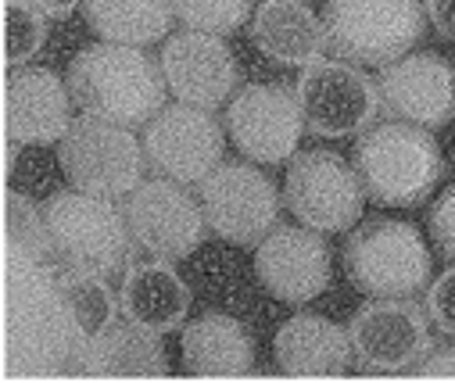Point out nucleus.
Returning <instances> with one entry per match:
<instances>
[{
	"label": "nucleus",
	"instance_id": "b1692460",
	"mask_svg": "<svg viewBox=\"0 0 455 383\" xmlns=\"http://www.w3.org/2000/svg\"><path fill=\"white\" fill-rule=\"evenodd\" d=\"M58 291L72 312V323L79 326L83 337H93L116 319V294L104 283L100 273H72L65 269L58 276Z\"/></svg>",
	"mask_w": 455,
	"mask_h": 383
},
{
	"label": "nucleus",
	"instance_id": "2eb2a0df",
	"mask_svg": "<svg viewBox=\"0 0 455 383\" xmlns=\"http://www.w3.org/2000/svg\"><path fill=\"white\" fill-rule=\"evenodd\" d=\"M377 86L384 111L398 122L437 130V125L455 118V68L434 51L391 61L380 72Z\"/></svg>",
	"mask_w": 455,
	"mask_h": 383
},
{
	"label": "nucleus",
	"instance_id": "4468645a",
	"mask_svg": "<svg viewBox=\"0 0 455 383\" xmlns=\"http://www.w3.org/2000/svg\"><path fill=\"white\" fill-rule=\"evenodd\" d=\"M255 273L262 287L287 301L305 305L319 298L333 273V254L319 229L308 226H273L255 251Z\"/></svg>",
	"mask_w": 455,
	"mask_h": 383
},
{
	"label": "nucleus",
	"instance_id": "a878e982",
	"mask_svg": "<svg viewBox=\"0 0 455 383\" xmlns=\"http://www.w3.org/2000/svg\"><path fill=\"white\" fill-rule=\"evenodd\" d=\"M172 15L197 33H234L248 19V0H169Z\"/></svg>",
	"mask_w": 455,
	"mask_h": 383
},
{
	"label": "nucleus",
	"instance_id": "0eeeda50",
	"mask_svg": "<svg viewBox=\"0 0 455 383\" xmlns=\"http://www.w3.org/2000/svg\"><path fill=\"white\" fill-rule=\"evenodd\" d=\"M283 204L294 219L319 233H345L363 219L366 187L359 172L333 151L294 155L283 180Z\"/></svg>",
	"mask_w": 455,
	"mask_h": 383
},
{
	"label": "nucleus",
	"instance_id": "f3484780",
	"mask_svg": "<svg viewBox=\"0 0 455 383\" xmlns=\"http://www.w3.org/2000/svg\"><path fill=\"white\" fill-rule=\"evenodd\" d=\"M72 125V90L51 68H19L8 83V137L54 144Z\"/></svg>",
	"mask_w": 455,
	"mask_h": 383
},
{
	"label": "nucleus",
	"instance_id": "dca6fc26",
	"mask_svg": "<svg viewBox=\"0 0 455 383\" xmlns=\"http://www.w3.org/2000/svg\"><path fill=\"white\" fill-rule=\"evenodd\" d=\"M162 76L169 93H176L183 104L194 108H219L222 100H230V93L237 90V58L234 51L222 44V36L215 33H176L165 40L162 47Z\"/></svg>",
	"mask_w": 455,
	"mask_h": 383
},
{
	"label": "nucleus",
	"instance_id": "4be33fe9",
	"mask_svg": "<svg viewBox=\"0 0 455 383\" xmlns=\"http://www.w3.org/2000/svg\"><path fill=\"white\" fill-rule=\"evenodd\" d=\"M119 308L126 319H133L155 333H172L183 326V319L190 312V291L180 280V273L169 266V259L137 262L126 269V280L119 291Z\"/></svg>",
	"mask_w": 455,
	"mask_h": 383
},
{
	"label": "nucleus",
	"instance_id": "423d86ee",
	"mask_svg": "<svg viewBox=\"0 0 455 383\" xmlns=\"http://www.w3.org/2000/svg\"><path fill=\"white\" fill-rule=\"evenodd\" d=\"M61 172L65 180L97 197H123L144 183V144L130 133V125L108 118H79L61 137Z\"/></svg>",
	"mask_w": 455,
	"mask_h": 383
},
{
	"label": "nucleus",
	"instance_id": "9b49d317",
	"mask_svg": "<svg viewBox=\"0 0 455 383\" xmlns=\"http://www.w3.org/2000/svg\"><path fill=\"white\" fill-rule=\"evenodd\" d=\"M208 226L230 243H259L280 219V194L269 176L244 162H222L201 183Z\"/></svg>",
	"mask_w": 455,
	"mask_h": 383
},
{
	"label": "nucleus",
	"instance_id": "a211bd4d",
	"mask_svg": "<svg viewBox=\"0 0 455 383\" xmlns=\"http://www.w3.org/2000/svg\"><path fill=\"white\" fill-rule=\"evenodd\" d=\"M79 372L90 379H158L169 372V358L158 333L140 323H108L79 347Z\"/></svg>",
	"mask_w": 455,
	"mask_h": 383
},
{
	"label": "nucleus",
	"instance_id": "39448f33",
	"mask_svg": "<svg viewBox=\"0 0 455 383\" xmlns=\"http://www.w3.org/2000/svg\"><path fill=\"white\" fill-rule=\"evenodd\" d=\"M345 269L370 298H412L430 280V251L412 222L377 215L348 236Z\"/></svg>",
	"mask_w": 455,
	"mask_h": 383
},
{
	"label": "nucleus",
	"instance_id": "c85d7f7f",
	"mask_svg": "<svg viewBox=\"0 0 455 383\" xmlns=\"http://www.w3.org/2000/svg\"><path fill=\"white\" fill-rule=\"evenodd\" d=\"M430 236L437 240V247L455 262V183L430 208Z\"/></svg>",
	"mask_w": 455,
	"mask_h": 383
},
{
	"label": "nucleus",
	"instance_id": "7ed1b4c3",
	"mask_svg": "<svg viewBox=\"0 0 455 383\" xmlns=\"http://www.w3.org/2000/svg\"><path fill=\"white\" fill-rule=\"evenodd\" d=\"M44 219L51 254L61 262V269L100 276L123 269L133 229L126 222V211L111 204V197L61 190L44 204Z\"/></svg>",
	"mask_w": 455,
	"mask_h": 383
},
{
	"label": "nucleus",
	"instance_id": "9d476101",
	"mask_svg": "<svg viewBox=\"0 0 455 383\" xmlns=\"http://www.w3.org/2000/svg\"><path fill=\"white\" fill-rule=\"evenodd\" d=\"M226 130L251 162L276 165L291 158L305 130L298 90L287 83H255L241 90L226 111Z\"/></svg>",
	"mask_w": 455,
	"mask_h": 383
},
{
	"label": "nucleus",
	"instance_id": "6e6552de",
	"mask_svg": "<svg viewBox=\"0 0 455 383\" xmlns=\"http://www.w3.org/2000/svg\"><path fill=\"white\" fill-rule=\"evenodd\" d=\"M305 125L315 137H355L377 118L380 86L348 61H312L294 83Z\"/></svg>",
	"mask_w": 455,
	"mask_h": 383
},
{
	"label": "nucleus",
	"instance_id": "6ab92c4d",
	"mask_svg": "<svg viewBox=\"0 0 455 383\" xmlns=\"http://www.w3.org/2000/svg\"><path fill=\"white\" fill-rule=\"evenodd\" d=\"M276 365L294 379H330L352 362V337L326 315H291L273 337Z\"/></svg>",
	"mask_w": 455,
	"mask_h": 383
},
{
	"label": "nucleus",
	"instance_id": "2f4dec72",
	"mask_svg": "<svg viewBox=\"0 0 455 383\" xmlns=\"http://www.w3.org/2000/svg\"><path fill=\"white\" fill-rule=\"evenodd\" d=\"M33 8H40L47 19H68L79 4H86V0H29Z\"/></svg>",
	"mask_w": 455,
	"mask_h": 383
},
{
	"label": "nucleus",
	"instance_id": "c756f323",
	"mask_svg": "<svg viewBox=\"0 0 455 383\" xmlns=\"http://www.w3.org/2000/svg\"><path fill=\"white\" fill-rule=\"evenodd\" d=\"M412 376L419 379H455V347H434L412 365Z\"/></svg>",
	"mask_w": 455,
	"mask_h": 383
},
{
	"label": "nucleus",
	"instance_id": "f257e3e1",
	"mask_svg": "<svg viewBox=\"0 0 455 383\" xmlns=\"http://www.w3.org/2000/svg\"><path fill=\"white\" fill-rule=\"evenodd\" d=\"M72 100L93 115L119 125L151 122L165 108V76L140 47L93 44L83 47L68 65Z\"/></svg>",
	"mask_w": 455,
	"mask_h": 383
},
{
	"label": "nucleus",
	"instance_id": "20e7f679",
	"mask_svg": "<svg viewBox=\"0 0 455 383\" xmlns=\"http://www.w3.org/2000/svg\"><path fill=\"white\" fill-rule=\"evenodd\" d=\"M323 26L340 61L387 68L419 40L423 8L419 0H330Z\"/></svg>",
	"mask_w": 455,
	"mask_h": 383
},
{
	"label": "nucleus",
	"instance_id": "f03ea898",
	"mask_svg": "<svg viewBox=\"0 0 455 383\" xmlns=\"http://www.w3.org/2000/svg\"><path fill=\"white\" fill-rule=\"evenodd\" d=\"M355 172L373 201L412 208L444 176V158L430 130L412 122H387L359 137Z\"/></svg>",
	"mask_w": 455,
	"mask_h": 383
},
{
	"label": "nucleus",
	"instance_id": "5701e85b",
	"mask_svg": "<svg viewBox=\"0 0 455 383\" xmlns=\"http://www.w3.org/2000/svg\"><path fill=\"white\" fill-rule=\"evenodd\" d=\"M90 29L104 44H126V47H148L169 33V22L176 19L169 0H86L83 4Z\"/></svg>",
	"mask_w": 455,
	"mask_h": 383
},
{
	"label": "nucleus",
	"instance_id": "7c9ffc66",
	"mask_svg": "<svg viewBox=\"0 0 455 383\" xmlns=\"http://www.w3.org/2000/svg\"><path fill=\"white\" fill-rule=\"evenodd\" d=\"M423 12L437 29V36L455 44V0H423Z\"/></svg>",
	"mask_w": 455,
	"mask_h": 383
},
{
	"label": "nucleus",
	"instance_id": "393cba45",
	"mask_svg": "<svg viewBox=\"0 0 455 383\" xmlns=\"http://www.w3.org/2000/svg\"><path fill=\"white\" fill-rule=\"evenodd\" d=\"M47 40V15L33 8L29 0H8L4 4V47L8 61L22 65L29 61Z\"/></svg>",
	"mask_w": 455,
	"mask_h": 383
},
{
	"label": "nucleus",
	"instance_id": "aec40b11",
	"mask_svg": "<svg viewBox=\"0 0 455 383\" xmlns=\"http://www.w3.org/2000/svg\"><path fill=\"white\" fill-rule=\"evenodd\" d=\"M251 333L226 312H204L183 330V369L201 379H237L251 372Z\"/></svg>",
	"mask_w": 455,
	"mask_h": 383
},
{
	"label": "nucleus",
	"instance_id": "cd10ccee",
	"mask_svg": "<svg viewBox=\"0 0 455 383\" xmlns=\"http://www.w3.org/2000/svg\"><path fill=\"white\" fill-rule=\"evenodd\" d=\"M427 315L437 323V330L455 337V269L441 273L430 283V291H427Z\"/></svg>",
	"mask_w": 455,
	"mask_h": 383
},
{
	"label": "nucleus",
	"instance_id": "bb28decb",
	"mask_svg": "<svg viewBox=\"0 0 455 383\" xmlns=\"http://www.w3.org/2000/svg\"><path fill=\"white\" fill-rule=\"evenodd\" d=\"M8 226L15 233V240H22V247L33 254V259H47V251H51L47 219H44V211L33 208L29 197H19V194L8 197Z\"/></svg>",
	"mask_w": 455,
	"mask_h": 383
},
{
	"label": "nucleus",
	"instance_id": "1a4fd4ad",
	"mask_svg": "<svg viewBox=\"0 0 455 383\" xmlns=\"http://www.w3.org/2000/svg\"><path fill=\"white\" fill-rule=\"evenodd\" d=\"M144 151L158 176L176 183H204L222 165V125L208 115V108L180 100L148 122Z\"/></svg>",
	"mask_w": 455,
	"mask_h": 383
},
{
	"label": "nucleus",
	"instance_id": "412c9836",
	"mask_svg": "<svg viewBox=\"0 0 455 383\" xmlns=\"http://www.w3.org/2000/svg\"><path fill=\"white\" fill-rule=\"evenodd\" d=\"M255 47L280 65H312L326 47V26L305 0H262L251 19Z\"/></svg>",
	"mask_w": 455,
	"mask_h": 383
},
{
	"label": "nucleus",
	"instance_id": "ddd939ff",
	"mask_svg": "<svg viewBox=\"0 0 455 383\" xmlns=\"http://www.w3.org/2000/svg\"><path fill=\"white\" fill-rule=\"evenodd\" d=\"M352 355L370 372L412 369L430 351L427 315L409 298H377L363 305L348 326Z\"/></svg>",
	"mask_w": 455,
	"mask_h": 383
},
{
	"label": "nucleus",
	"instance_id": "f8f14e48",
	"mask_svg": "<svg viewBox=\"0 0 455 383\" xmlns=\"http://www.w3.org/2000/svg\"><path fill=\"white\" fill-rule=\"evenodd\" d=\"M133 240L155 259H187L204 240V208L176 180H144L126 201Z\"/></svg>",
	"mask_w": 455,
	"mask_h": 383
}]
</instances>
